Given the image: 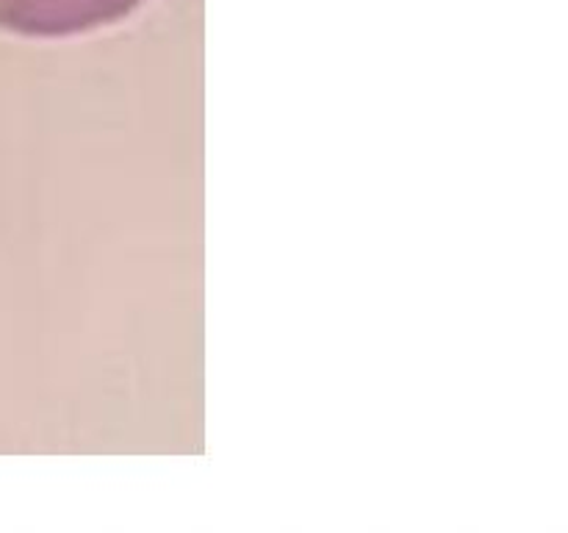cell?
Listing matches in <instances>:
<instances>
[{
  "label": "cell",
  "mask_w": 568,
  "mask_h": 533,
  "mask_svg": "<svg viewBox=\"0 0 568 533\" xmlns=\"http://www.w3.org/2000/svg\"><path fill=\"white\" fill-rule=\"evenodd\" d=\"M144 3L148 0H0V31L55 42L120 26Z\"/></svg>",
  "instance_id": "6da1fadb"
}]
</instances>
